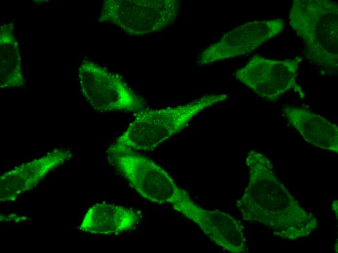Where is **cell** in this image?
Here are the masks:
<instances>
[{
    "instance_id": "obj_11",
    "label": "cell",
    "mask_w": 338,
    "mask_h": 253,
    "mask_svg": "<svg viewBox=\"0 0 338 253\" xmlns=\"http://www.w3.org/2000/svg\"><path fill=\"white\" fill-rule=\"evenodd\" d=\"M281 110L288 122L306 142L338 153V128L336 125L306 108L285 106Z\"/></svg>"
},
{
    "instance_id": "obj_5",
    "label": "cell",
    "mask_w": 338,
    "mask_h": 253,
    "mask_svg": "<svg viewBox=\"0 0 338 253\" xmlns=\"http://www.w3.org/2000/svg\"><path fill=\"white\" fill-rule=\"evenodd\" d=\"M177 0H108L99 21L113 23L132 35L156 32L172 24L179 11Z\"/></svg>"
},
{
    "instance_id": "obj_9",
    "label": "cell",
    "mask_w": 338,
    "mask_h": 253,
    "mask_svg": "<svg viewBox=\"0 0 338 253\" xmlns=\"http://www.w3.org/2000/svg\"><path fill=\"white\" fill-rule=\"evenodd\" d=\"M71 156L68 149L55 148L40 158L4 172L0 177V201L15 200L36 186L51 171L68 160Z\"/></svg>"
},
{
    "instance_id": "obj_6",
    "label": "cell",
    "mask_w": 338,
    "mask_h": 253,
    "mask_svg": "<svg viewBox=\"0 0 338 253\" xmlns=\"http://www.w3.org/2000/svg\"><path fill=\"white\" fill-rule=\"evenodd\" d=\"M78 77L82 94L96 110L137 112L145 108L143 98L135 93L121 77L96 63L84 61Z\"/></svg>"
},
{
    "instance_id": "obj_2",
    "label": "cell",
    "mask_w": 338,
    "mask_h": 253,
    "mask_svg": "<svg viewBox=\"0 0 338 253\" xmlns=\"http://www.w3.org/2000/svg\"><path fill=\"white\" fill-rule=\"evenodd\" d=\"M227 95H205L189 103L137 112L126 129L108 148L107 153L123 149L152 151L181 131L202 110L225 100Z\"/></svg>"
},
{
    "instance_id": "obj_3",
    "label": "cell",
    "mask_w": 338,
    "mask_h": 253,
    "mask_svg": "<svg viewBox=\"0 0 338 253\" xmlns=\"http://www.w3.org/2000/svg\"><path fill=\"white\" fill-rule=\"evenodd\" d=\"M289 24L305 44L306 58L322 74L338 72V5L328 0H295Z\"/></svg>"
},
{
    "instance_id": "obj_4",
    "label": "cell",
    "mask_w": 338,
    "mask_h": 253,
    "mask_svg": "<svg viewBox=\"0 0 338 253\" xmlns=\"http://www.w3.org/2000/svg\"><path fill=\"white\" fill-rule=\"evenodd\" d=\"M108 159L130 186L150 201L168 203L178 212L189 197L165 169L138 152L125 149L108 154Z\"/></svg>"
},
{
    "instance_id": "obj_12",
    "label": "cell",
    "mask_w": 338,
    "mask_h": 253,
    "mask_svg": "<svg viewBox=\"0 0 338 253\" xmlns=\"http://www.w3.org/2000/svg\"><path fill=\"white\" fill-rule=\"evenodd\" d=\"M10 25L1 29L0 87L10 89L24 84L18 44Z\"/></svg>"
},
{
    "instance_id": "obj_8",
    "label": "cell",
    "mask_w": 338,
    "mask_h": 253,
    "mask_svg": "<svg viewBox=\"0 0 338 253\" xmlns=\"http://www.w3.org/2000/svg\"><path fill=\"white\" fill-rule=\"evenodd\" d=\"M284 27L281 18L246 23L227 32L218 42L204 50L199 63L207 64L252 52L280 33Z\"/></svg>"
},
{
    "instance_id": "obj_7",
    "label": "cell",
    "mask_w": 338,
    "mask_h": 253,
    "mask_svg": "<svg viewBox=\"0 0 338 253\" xmlns=\"http://www.w3.org/2000/svg\"><path fill=\"white\" fill-rule=\"evenodd\" d=\"M301 58L273 60L254 55L242 67L237 70L236 78L254 92L267 101H275L294 87Z\"/></svg>"
},
{
    "instance_id": "obj_10",
    "label": "cell",
    "mask_w": 338,
    "mask_h": 253,
    "mask_svg": "<svg viewBox=\"0 0 338 253\" xmlns=\"http://www.w3.org/2000/svg\"><path fill=\"white\" fill-rule=\"evenodd\" d=\"M142 218L136 209L101 202L87 210L80 224V231L91 234H118L134 229Z\"/></svg>"
},
{
    "instance_id": "obj_1",
    "label": "cell",
    "mask_w": 338,
    "mask_h": 253,
    "mask_svg": "<svg viewBox=\"0 0 338 253\" xmlns=\"http://www.w3.org/2000/svg\"><path fill=\"white\" fill-rule=\"evenodd\" d=\"M249 182L237 206L243 219L268 226L282 238L307 236L317 226L274 174L268 159L254 151L246 159Z\"/></svg>"
}]
</instances>
